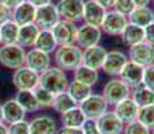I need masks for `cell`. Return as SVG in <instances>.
I'll list each match as a JSON object with an SVG mask.
<instances>
[{
	"label": "cell",
	"mask_w": 154,
	"mask_h": 134,
	"mask_svg": "<svg viewBox=\"0 0 154 134\" xmlns=\"http://www.w3.org/2000/svg\"><path fill=\"white\" fill-rule=\"evenodd\" d=\"M0 134H8V125L7 123H0Z\"/></svg>",
	"instance_id": "cell-48"
},
{
	"label": "cell",
	"mask_w": 154,
	"mask_h": 134,
	"mask_svg": "<svg viewBox=\"0 0 154 134\" xmlns=\"http://www.w3.org/2000/svg\"><path fill=\"white\" fill-rule=\"evenodd\" d=\"M39 31L40 28L35 23L22 26L19 28V35H17V44L22 46L23 48H34Z\"/></svg>",
	"instance_id": "cell-23"
},
{
	"label": "cell",
	"mask_w": 154,
	"mask_h": 134,
	"mask_svg": "<svg viewBox=\"0 0 154 134\" xmlns=\"http://www.w3.org/2000/svg\"><path fill=\"white\" fill-rule=\"evenodd\" d=\"M28 3H31L32 5H35V7H43V5H47V4H51L52 0H27Z\"/></svg>",
	"instance_id": "cell-46"
},
{
	"label": "cell",
	"mask_w": 154,
	"mask_h": 134,
	"mask_svg": "<svg viewBox=\"0 0 154 134\" xmlns=\"http://www.w3.org/2000/svg\"><path fill=\"white\" fill-rule=\"evenodd\" d=\"M127 58H129V61L141 64L143 67L153 64L154 63V46H152L147 42L134 44V46L129 47Z\"/></svg>",
	"instance_id": "cell-11"
},
{
	"label": "cell",
	"mask_w": 154,
	"mask_h": 134,
	"mask_svg": "<svg viewBox=\"0 0 154 134\" xmlns=\"http://www.w3.org/2000/svg\"><path fill=\"white\" fill-rule=\"evenodd\" d=\"M2 109H3V117H4V123L11 125V123H15V122L26 120V114L27 113L15 101V98L5 101L2 105Z\"/></svg>",
	"instance_id": "cell-22"
},
{
	"label": "cell",
	"mask_w": 154,
	"mask_h": 134,
	"mask_svg": "<svg viewBox=\"0 0 154 134\" xmlns=\"http://www.w3.org/2000/svg\"><path fill=\"white\" fill-rule=\"evenodd\" d=\"M34 48L40 50L43 52H47L50 55L52 52H55V50L58 48V43H56L51 30H40L39 35L36 38V42H35Z\"/></svg>",
	"instance_id": "cell-26"
},
{
	"label": "cell",
	"mask_w": 154,
	"mask_h": 134,
	"mask_svg": "<svg viewBox=\"0 0 154 134\" xmlns=\"http://www.w3.org/2000/svg\"><path fill=\"white\" fill-rule=\"evenodd\" d=\"M35 15H36V7L26 0L24 3L12 10V20L19 27H22L35 23Z\"/></svg>",
	"instance_id": "cell-21"
},
{
	"label": "cell",
	"mask_w": 154,
	"mask_h": 134,
	"mask_svg": "<svg viewBox=\"0 0 154 134\" xmlns=\"http://www.w3.org/2000/svg\"><path fill=\"white\" fill-rule=\"evenodd\" d=\"M40 74L35 73L34 70L23 66L14 71L12 83L17 90H35L39 86Z\"/></svg>",
	"instance_id": "cell-7"
},
{
	"label": "cell",
	"mask_w": 154,
	"mask_h": 134,
	"mask_svg": "<svg viewBox=\"0 0 154 134\" xmlns=\"http://www.w3.org/2000/svg\"><path fill=\"white\" fill-rule=\"evenodd\" d=\"M11 19H12V10L4 5L3 3H0V26Z\"/></svg>",
	"instance_id": "cell-41"
},
{
	"label": "cell",
	"mask_w": 154,
	"mask_h": 134,
	"mask_svg": "<svg viewBox=\"0 0 154 134\" xmlns=\"http://www.w3.org/2000/svg\"><path fill=\"white\" fill-rule=\"evenodd\" d=\"M122 42L126 44L127 47H131L134 44L142 43L145 42V30L142 27H138L135 24H131V23H127V26L123 30L122 35Z\"/></svg>",
	"instance_id": "cell-27"
},
{
	"label": "cell",
	"mask_w": 154,
	"mask_h": 134,
	"mask_svg": "<svg viewBox=\"0 0 154 134\" xmlns=\"http://www.w3.org/2000/svg\"><path fill=\"white\" fill-rule=\"evenodd\" d=\"M82 109L85 117L87 120H98L102 114H105L109 110V105L102 97V94H91L87 99L79 105Z\"/></svg>",
	"instance_id": "cell-8"
},
{
	"label": "cell",
	"mask_w": 154,
	"mask_h": 134,
	"mask_svg": "<svg viewBox=\"0 0 154 134\" xmlns=\"http://www.w3.org/2000/svg\"><path fill=\"white\" fill-rule=\"evenodd\" d=\"M56 134H83L82 127H66L62 126L60 129H58Z\"/></svg>",
	"instance_id": "cell-43"
},
{
	"label": "cell",
	"mask_w": 154,
	"mask_h": 134,
	"mask_svg": "<svg viewBox=\"0 0 154 134\" xmlns=\"http://www.w3.org/2000/svg\"><path fill=\"white\" fill-rule=\"evenodd\" d=\"M127 61H129V58H127V55L123 51H119V50L107 51L100 70H102L106 75L117 78V76H119L121 71L125 67Z\"/></svg>",
	"instance_id": "cell-9"
},
{
	"label": "cell",
	"mask_w": 154,
	"mask_h": 134,
	"mask_svg": "<svg viewBox=\"0 0 154 134\" xmlns=\"http://www.w3.org/2000/svg\"><path fill=\"white\" fill-rule=\"evenodd\" d=\"M145 42L154 46V22L145 27Z\"/></svg>",
	"instance_id": "cell-42"
},
{
	"label": "cell",
	"mask_w": 154,
	"mask_h": 134,
	"mask_svg": "<svg viewBox=\"0 0 154 134\" xmlns=\"http://www.w3.org/2000/svg\"><path fill=\"white\" fill-rule=\"evenodd\" d=\"M153 5H154V0H153Z\"/></svg>",
	"instance_id": "cell-51"
},
{
	"label": "cell",
	"mask_w": 154,
	"mask_h": 134,
	"mask_svg": "<svg viewBox=\"0 0 154 134\" xmlns=\"http://www.w3.org/2000/svg\"><path fill=\"white\" fill-rule=\"evenodd\" d=\"M59 20H60V16H59L56 4H54V3L36 8L35 24L40 30H51Z\"/></svg>",
	"instance_id": "cell-12"
},
{
	"label": "cell",
	"mask_w": 154,
	"mask_h": 134,
	"mask_svg": "<svg viewBox=\"0 0 154 134\" xmlns=\"http://www.w3.org/2000/svg\"><path fill=\"white\" fill-rule=\"evenodd\" d=\"M82 52L83 50L76 44L58 46L54 52L55 66L63 71H74L79 64H82Z\"/></svg>",
	"instance_id": "cell-1"
},
{
	"label": "cell",
	"mask_w": 154,
	"mask_h": 134,
	"mask_svg": "<svg viewBox=\"0 0 154 134\" xmlns=\"http://www.w3.org/2000/svg\"><path fill=\"white\" fill-rule=\"evenodd\" d=\"M52 58L50 54L43 52L36 48H29V51L26 52V66L35 73L42 74L46 70L51 67Z\"/></svg>",
	"instance_id": "cell-14"
},
{
	"label": "cell",
	"mask_w": 154,
	"mask_h": 134,
	"mask_svg": "<svg viewBox=\"0 0 154 134\" xmlns=\"http://www.w3.org/2000/svg\"><path fill=\"white\" fill-rule=\"evenodd\" d=\"M20 27L12 19L3 23L0 26V43L2 44H16L17 35H19Z\"/></svg>",
	"instance_id": "cell-32"
},
{
	"label": "cell",
	"mask_w": 154,
	"mask_h": 134,
	"mask_svg": "<svg viewBox=\"0 0 154 134\" xmlns=\"http://www.w3.org/2000/svg\"><path fill=\"white\" fill-rule=\"evenodd\" d=\"M122 134H152V130H149L146 126L138 121H133L130 123H126L123 127Z\"/></svg>",
	"instance_id": "cell-37"
},
{
	"label": "cell",
	"mask_w": 154,
	"mask_h": 134,
	"mask_svg": "<svg viewBox=\"0 0 154 134\" xmlns=\"http://www.w3.org/2000/svg\"><path fill=\"white\" fill-rule=\"evenodd\" d=\"M66 91L69 93L70 97L72 98L74 102L79 106L85 99H87V98L93 94V87H90V86H87V85H85V83H81V82L74 79L69 83Z\"/></svg>",
	"instance_id": "cell-25"
},
{
	"label": "cell",
	"mask_w": 154,
	"mask_h": 134,
	"mask_svg": "<svg viewBox=\"0 0 154 134\" xmlns=\"http://www.w3.org/2000/svg\"><path fill=\"white\" fill-rule=\"evenodd\" d=\"M150 2H152V0H133L135 7H147Z\"/></svg>",
	"instance_id": "cell-47"
},
{
	"label": "cell",
	"mask_w": 154,
	"mask_h": 134,
	"mask_svg": "<svg viewBox=\"0 0 154 134\" xmlns=\"http://www.w3.org/2000/svg\"><path fill=\"white\" fill-rule=\"evenodd\" d=\"M127 22L145 28L146 26L154 22V10H152L149 5L147 7H135L133 12L127 16Z\"/></svg>",
	"instance_id": "cell-24"
},
{
	"label": "cell",
	"mask_w": 154,
	"mask_h": 134,
	"mask_svg": "<svg viewBox=\"0 0 154 134\" xmlns=\"http://www.w3.org/2000/svg\"><path fill=\"white\" fill-rule=\"evenodd\" d=\"M100 134H122L125 123L115 115L112 110H107L97 120Z\"/></svg>",
	"instance_id": "cell-17"
},
{
	"label": "cell",
	"mask_w": 154,
	"mask_h": 134,
	"mask_svg": "<svg viewBox=\"0 0 154 134\" xmlns=\"http://www.w3.org/2000/svg\"><path fill=\"white\" fill-rule=\"evenodd\" d=\"M51 32L54 35L58 46H69V44H75L78 27L75 23L60 19L51 28Z\"/></svg>",
	"instance_id": "cell-6"
},
{
	"label": "cell",
	"mask_w": 154,
	"mask_h": 134,
	"mask_svg": "<svg viewBox=\"0 0 154 134\" xmlns=\"http://www.w3.org/2000/svg\"><path fill=\"white\" fill-rule=\"evenodd\" d=\"M26 0H0V3H3L4 5H7L8 8H11V10H14V8H16L17 5H20L22 3H24Z\"/></svg>",
	"instance_id": "cell-44"
},
{
	"label": "cell",
	"mask_w": 154,
	"mask_h": 134,
	"mask_svg": "<svg viewBox=\"0 0 154 134\" xmlns=\"http://www.w3.org/2000/svg\"><path fill=\"white\" fill-rule=\"evenodd\" d=\"M26 50L19 44L0 46V64L8 70H17L26 66Z\"/></svg>",
	"instance_id": "cell-3"
},
{
	"label": "cell",
	"mask_w": 154,
	"mask_h": 134,
	"mask_svg": "<svg viewBox=\"0 0 154 134\" xmlns=\"http://www.w3.org/2000/svg\"><path fill=\"white\" fill-rule=\"evenodd\" d=\"M137 121L141 122L143 126H146L149 130L154 129V105L140 107L137 115Z\"/></svg>",
	"instance_id": "cell-34"
},
{
	"label": "cell",
	"mask_w": 154,
	"mask_h": 134,
	"mask_svg": "<svg viewBox=\"0 0 154 134\" xmlns=\"http://www.w3.org/2000/svg\"><path fill=\"white\" fill-rule=\"evenodd\" d=\"M4 122V117H3V109H2V105H0V123Z\"/></svg>",
	"instance_id": "cell-49"
},
{
	"label": "cell",
	"mask_w": 154,
	"mask_h": 134,
	"mask_svg": "<svg viewBox=\"0 0 154 134\" xmlns=\"http://www.w3.org/2000/svg\"><path fill=\"white\" fill-rule=\"evenodd\" d=\"M86 120L87 118L85 117L83 111H82V109L79 106H74L72 109L60 114L62 125L66 127H82V125L85 123Z\"/></svg>",
	"instance_id": "cell-29"
},
{
	"label": "cell",
	"mask_w": 154,
	"mask_h": 134,
	"mask_svg": "<svg viewBox=\"0 0 154 134\" xmlns=\"http://www.w3.org/2000/svg\"><path fill=\"white\" fill-rule=\"evenodd\" d=\"M106 12H107V11H106L102 5H99L95 0H86L82 22H83V24L99 27L100 28V24H102L103 19H105Z\"/></svg>",
	"instance_id": "cell-16"
},
{
	"label": "cell",
	"mask_w": 154,
	"mask_h": 134,
	"mask_svg": "<svg viewBox=\"0 0 154 134\" xmlns=\"http://www.w3.org/2000/svg\"><path fill=\"white\" fill-rule=\"evenodd\" d=\"M14 98H15V101L24 109L26 113H32V111L40 110V106H39V103H38L32 90H17V93L15 94Z\"/></svg>",
	"instance_id": "cell-30"
},
{
	"label": "cell",
	"mask_w": 154,
	"mask_h": 134,
	"mask_svg": "<svg viewBox=\"0 0 154 134\" xmlns=\"http://www.w3.org/2000/svg\"><path fill=\"white\" fill-rule=\"evenodd\" d=\"M82 132L83 134H100L97 120H86L85 123L82 125Z\"/></svg>",
	"instance_id": "cell-40"
},
{
	"label": "cell",
	"mask_w": 154,
	"mask_h": 134,
	"mask_svg": "<svg viewBox=\"0 0 154 134\" xmlns=\"http://www.w3.org/2000/svg\"><path fill=\"white\" fill-rule=\"evenodd\" d=\"M0 46H2V43H0Z\"/></svg>",
	"instance_id": "cell-52"
},
{
	"label": "cell",
	"mask_w": 154,
	"mask_h": 134,
	"mask_svg": "<svg viewBox=\"0 0 154 134\" xmlns=\"http://www.w3.org/2000/svg\"><path fill=\"white\" fill-rule=\"evenodd\" d=\"M95 2L99 5H102L106 11H109V10H112V5H114L115 0H95Z\"/></svg>",
	"instance_id": "cell-45"
},
{
	"label": "cell",
	"mask_w": 154,
	"mask_h": 134,
	"mask_svg": "<svg viewBox=\"0 0 154 134\" xmlns=\"http://www.w3.org/2000/svg\"><path fill=\"white\" fill-rule=\"evenodd\" d=\"M74 73V79L78 80L81 83H85V85L93 87L94 85H97L99 80V73L98 70H94V68H90L85 64H79Z\"/></svg>",
	"instance_id": "cell-28"
},
{
	"label": "cell",
	"mask_w": 154,
	"mask_h": 134,
	"mask_svg": "<svg viewBox=\"0 0 154 134\" xmlns=\"http://www.w3.org/2000/svg\"><path fill=\"white\" fill-rule=\"evenodd\" d=\"M134 8H135V5L133 3V0H115L114 5H112V10L126 17L133 12Z\"/></svg>",
	"instance_id": "cell-36"
},
{
	"label": "cell",
	"mask_w": 154,
	"mask_h": 134,
	"mask_svg": "<svg viewBox=\"0 0 154 134\" xmlns=\"http://www.w3.org/2000/svg\"><path fill=\"white\" fill-rule=\"evenodd\" d=\"M131 95V89L119 78H112L105 85L102 91V97L107 102L109 106H115L117 103L122 102L123 99Z\"/></svg>",
	"instance_id": "cell-4"
},
{
	"label": "cell",
	"mask_w": 154,
	"mask_h": 134,
	"mask_svg": "<svg viewBox=\"0 0 154 134\" xmlns=\"http://www.w3.org/2000/svg\"><path fill=\"white\" fill-rule=\"evenodd\" d=\"M106 54H107L106 48L102 47L100 44L85 48L83 52H82V64L99 71L100 68H102L103 61H105V58H106Z\"/></svg>",
	"instance_id": "cell-18"
},
{
	"label": "cell",
	"mask_w": 154,
	"mask_h": 134,
	"mask_svg": "<svg viewBox=\"0 0 154 134\" xmlns=\"http://www.w3.org/2000/svg\"><path fill=\"white\" fill-rule=\"evenodd\" d=\"M127 23L129 22H127L126 16L118 14L114 10H109L105 15L102 24H100V30L102 32H105L106 35H110V36H121Z\"/></svg>",
	"instance_id": "cell-10"
},
{
	"label": "cell",
	"mask_w": 154,
	"mask_h": 134,
	"mask_svg": "<svg viewBox=\"0 0 154 134\" xmlns=\"http://www.w3.org/2000/svg\"><path fill=\"white\" fill-rule=\"evenodd\" d=\"M29 134H56L58 123L50 115H38L28 121Z\"/></svg>",
	"instance_id": "cell-19"
},
{
	"label": "cell",
	"mask_w": 154,
	"mask_h": 134,
	"mask_svg": "<svg viewBox=\"0 0 154 134\" xmlns=\"http://www.w3.org/2000/svg\"><path fill=\"white\" fill-rule=\"evenodd\" d=\"M69 83L70 80L67 78L66 71L60 70L56 66H51L48 70L40 74L39 78V86L44 87L54 95L59 93H64L67 90Z\"/></svg>",
	"instance_id": "cell-2"
},
{
	"label": "cell",
	"mask_w": 154,
	"mask_h": 134,
	"mask_svg": "<svg viewBox=\"0 0 154 134\" xmlns=\"http://www.w3.org/2000/svg\"><path fill=\"white\" fill-rule=\"evenodd\" d=\"M100 38H102V30L99 27L82 24L81 27H78L75 44L81 47L82 50H85V48H88V47L99 44Z\"/></svg>",
	"instance_id": "cell-13"
},
{
	"label": "cell",
	"mask_w": 154,
	"mask_h": 134,
	"mask_svg": "<svg viewBox=\"0 0 154 134\" xmlns=\"http://www.w3.org/2000/svg\"><path fill=\"white\" fill-rule=\"evenodd\" d=\"M112 107H114L112 111L115 113V115H117L125 125L130 123V122H133V121H137V115H138L140 107L135 105V102L130 97L126 98V99H123L122 102L117 103V105L112 106Z\"/></svg>",
	"instance_id": "cell-20"
},
{
	"label": "cell",
	"mask_w": 154,
	"mask_h": 134,
	"mask_svg": "<svg viewBox=\"0 0 154 134\" xmlns=\"http://www.w3.org/2000/svg\"><path fill=\"white\" fill-rule=\"evenodd\" d=\"M152 134H154V129H153V130H152Z\"/></svg>",
	"instance_id": "cell-50"
},
{
	"label": "cell",
	"mask_w": 154,
	"mask_h": 134,
	"mask_svg": "<svg viewBox=\"0 0 154 134\" xmlns=\"http://www.w3.org/2000/svg\"><path fill=\"white\" fill-rule=\"evenodd\" d=\"M8 134H29L28 121L23 120V121L8 125Z\"/></svg>",
	"instance_id": "cell-38"
},
{
	"label": "cell",
	"mask_w": 154,
	"mask_h": 134,
	"mask_svg": "<svg viewBox=\"0 0 154 134\" xmlns=\"http://www.w3.org/2000/svg\"><path fill=\"white\" fill-rule=\"evenodd\" d=\"M130 98L134 101L135 105L138 107L154 105V90L146 87V86H143V85H141V86H138V87L133 89Z\"/></svg>",
	"instance_id": "cell-31"
},
{
	"label": "cell",
	"mask_w": 154,
	"mask_h": 134,
	"mask_svg": "<svg viewBox=\"0 0 154 134\" xmlns=\"http://www.w3.org/2000/svg\"><path fill=\"white\" fill-rule=\"evenodd\" d=\"M56 8L60 19L76 24L78 22H82L85 0H59L56 3Z\"/></svg>",
	"instance_id": "cell-5"
},
{
	"label": "cell",
	"mask_w": 154,
	"mask_h": 134,
	"mask_svg": "<svg viewBox=\"0 0 154 134\" xmlns=\"http://www.w3.org/2000/svg\"><path fill=\"white\" fill-rule=\"evenodd\" d=\"M74 106H78L75 102L72 101V98L69 95L67 91L64 93H59L54 95V102H52V109L55 110L59 114H63L67 110L72 109Z\"/></svg>",
	"instance_id": "cell-33"
},
{
	"label": "cell",
	"mask_w": 154,
	"mask_h": 134,
	"mask_svg": "<svg viewBox=\"0 0 154 134\" xmlns=\"http://www.w3.org/2000/svg\"><path fill=\"white\" fill-rule=\"evenodd\" d=\"M142 85L146 86V87H149V89H152V90H154V63L145 67Z\"/></svg>",
	"instance_id": "cell-39"
},
{
	"label": "cell",
	"mask_w": 154,
	"mask_h": 134,
	"mask_svg": "<svg viewBox=\"0 0 154 134\" xmlns=\"http://www.w3.org/2000/svg\"><path fill=\"white\" fill-rule=\"evenodd\" d=\"M35 94L38 103H39L40 109H46V107H52V102H54V94L50 93L42 86H38L35 90H32Z\"/></svg>",
	"instance_id": "cell-35"
},
{
	"label": "cell",
	"mask_w": 154,
	"mask_h": 134,
	"mask_svg": "<svg viewBox=\"0 0 154 134\" xmlns=\"http://www.w3.org/2000/svg\"><path fill=\"white\" fill-rule=\"evenodd\" d=\"M143 70H145L143 66H141V64H138V63H134V62H131V61H127V63L125 64V67L122 68V71H121L118 78L121 80H123L133 90V89L142 85V80H143Z\"/></svg>",
	"instance_id": "cell-15"
}]
</instances>
